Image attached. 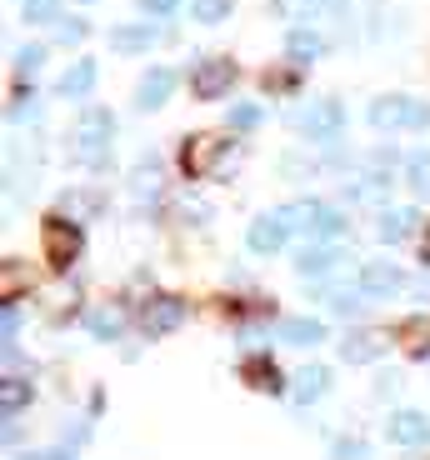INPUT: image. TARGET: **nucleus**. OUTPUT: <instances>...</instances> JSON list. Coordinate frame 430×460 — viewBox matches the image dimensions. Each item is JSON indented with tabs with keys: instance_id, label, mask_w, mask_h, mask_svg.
Returning a JSON list of instances; mask_svg holds the SVG:
<instances>
[{
	"instance_id": "nucleus-36",
	"label": "nucleus",
	"mask_w": 430,
	"mask_h": 460,
	"mask_svg": "<svg viewBox=\"0 0 430 460\" xmlns=\"http://www.w3.org/2000/svg\"><path fill=\"white\" fill-rule=\"evenodd\" d=\"M426 265H430V235H426Z\"/></svg>"
},
{
	"instance_id": "nucleus-2",
	"label": "nucleus",
	"mask_w": 430,
	"mask_h": 460,
	"mask_svg": "<svg viewBox=\"0 0 430 460\" xmlns=\"http://www.w3.org/2000/svg\"><path fill=\"white\" fill-rule=\"evenodd\" d=\"M371 126L381 130H430V105L410 95H385L371 105Z\"/></svg>"
},
{
	"instance_id": "nucleus-14",
	"label": "nucleus",
	"mask_w": 430,
	"mask_h": 460,
	"mask_svg": "<svg viewBox=\"0 0 430 460\" xmlns=\"http://www.w3.org/2000/svg\"><path fill=\"white\" fill-rule=\"evenodd\" d=\"M276 335L285 345H320V341H326V325L315 321V315H295V321H280Z\"/></svg>"
},
{
	"instance_id": "nucleus-6",
	"label": "nucleus",
	"mask_w": 430,
	"mask_h": 460,
	"mask_svg": "<svg viewBox=\"0 0 430 460\" xmlns=\"http://www.w3.org/2000/svg\"><path fill=\"white\" fill-rule=\"evenodd\" d=\"M285 220H291V230H311V235H340L346 230V220L330 206H320V200H295V206H285Z\"/></svg>"
},
{
	"instance_id": "nucleus-24",
	"label": "nucleus",
	"mask_w": 430,
	"mask_h": 460,
	"mask_svg": "<svg viewBox=\"0 0 430 460\" xmlns=\"http://www.w3.org/2000/svg\"><path fill=\"white\" fill-rule=\"evenodd\" d=\"M25 280H31V276H25L21 265L5 261V265H0V300H5V305H15V296L25 290Z\"/></svg>"
},
{
	"instance_id": "nucleus-31",
	"label": "nucleus",
	"mask_w": 430,
	"mask_h": 460,
	"mask_svg": "<svg viewBox=\"0 0 430 460\" xmlns=\"http://www.w3.org/2000/svg\"><path fill=\"white\" fill-rule=\"evenodd\" d=\"M336 460H371V450H365L361 440H340V446H336Z\"/></svg>"
},
{
	"instance_id": "nucleus-17",
	"label": "nucleus",
	"mask_w": 430,
	"mask_h": 460,
	"mask_svg": "<svg viewBox=\"0 0 430 460\" xmlns=\"http://www.w3.org/2000/svg\"><path fill=\"white\" fill-rule=\"evenodd\" d=\"M385 350V335H375V331H361V335H350L346 345H340V356L350 360V366H365V360H375Z\"/></svg>"
},
{
	"instance_id": "nucleus-23",
	"label": "nucleus",
	"mask_w": 430,
	"mask_h": 460,
	"mask_svg": "<svg viewBox=\"0 0 430 460\" xmlns=\"http://www.w3.org/2000/svg\"><path fill=\"white\" fill-rule=\"evenodd\" d=\"M406 175H410V190H416V196H430V150H416V155H410Z\"/></svg>"
},
{
	"instance_id": "nucleus-27",
	"label": "nucleus",
	"mask_w": 430,
	"mask_h": 460,
	"mask_svg": "<svg viewBox=\"0 0 430 460\" xmlns=\"http://www.w3.org/2000/svg\"><path fill=\"white\" fill-rule=\"evenodd\" d=\"M190 15L206 25H221L225 15H231V0H190Z\"/></svg>"
},
{
	"instance_id": "nucleus-16",
	"label": "nucleus",
	"mask_w": 430,
	"mask_h": 460,
	"mask_svg": "<svg viewBox=\"0 0 430 460\" xmlns=\"http://www.w3.org/2000/svg\"><path fill=\"white\" fill-rule=\"evenodd\" d=\"M91 85H95V60H75V66L60 75L56 91L66 95V101H81V95H91Z\"/></svg>"
},
{
	"instance_id": "nucleus-8",
	"label": "nucleus",
	"mask_w": 430,
	"mask_h": 460,
	"mask_svg": "<svg viewBox=\"0 0 430 460\" xmlns=\"http://www.w3.org/2000/svg\"><path fill=\"white\" fill-rule=\"evenodd\" d=\"M285 235H291V220H285V210H276V216L250 220V230H245V245H250L256 255H276L280 245H285Z\"/></svg>"
},
{
	"instance_id": "nucleus-7",
	"label": "nucleus",
	"mask_w": 430,
	"mask_h": 460,
	"mask_svg": "<svg viewBox=\"0 0 430 460\" xmlns=\"http://www.w3.org/2000/svg\"><path fill=\"white\" fill-rule=\"evenodd\" d=\"M295 126H301L305 136H315V140H336L340 126H346V111H340V101H315L311 111L295 115Z\"/></svg>"
},
{
	"instance_id": "nucleus-4",
	"label": "nucleus",
	"mask_w": 430,
	"mask_h": 460,
	"mask_svg": "<svg viewBox=\"0 0 430 460\" xmlns=\"http://www.w3.org/2000/svg\"><path fill=\"white\" fill-rule=\"evenodd\" d=\"M231 85H235V60H225V56L196 60V70H190V91H196V101H221Z\"/></svg>"
},
{
	"instance_id": "nucleus-5",
	"label": "nucleus",
	"mask_w": 430,
	"mask_h": 460,
	"mask_svg": "<svg viewBox=\"0 0 430 460\" xmlns=\"http://www.w3.org/2000/svg\"><path fill=\"white\" fill-rule=\"evenodd\" d=\"M40 241H46V261L56 265V270H66V265L81 255V230H75V220L50 216L46 226H40Z\"/></svg>"
},
{
	"instance_id": "nucleus-10",
	"label": "nucleus",
	"mask_w": 430,
	"mask_h": 460,
	"mask_svg": "<svg viewBox=\"0 0 430 460\" xmlns=\"http://www.w3.org/2000/svg\"><path fill=\"white\" fill-rule=\"evenodd\" d=\"M186 321V305L175 296H151L145 300V311H140V325L151 335H165V331H175V325Z\"/></svg>"
},
{
	"instance_id": "nucleus-25",
	"label": "nucleus",
	"mask_w": 430,
	"mask_h": 460,
	"mask_svg": "<svg viewBox=\"0 0 430 460\" xmlns=\"http://www.w3.org/2000/svg\"><path fill=\"white\" fill-rule=\"evenodd\" d=\"M245 376L256 380L260 391H285V380H280V370H276V366H270V360H266V356H256V360H250V366H245Z\"/></svg>"
},
{
	"instance_id": "nucleus-12",
	"label": "nucleus",
	"mask_w": 430,
	"mask_h": 460,
	"mask_svg": "<svg viewBox=\"0 0 430 460\" xmlns=\"http://www.w3.org/2000/svg\"><path fill=\"white\" fill-rule=\"evenodd\" d=\"M391 440H396V446H426V440H430V420L420 411H396V415H391Z\"/></svg>"
},
{
	"instance_id": "nucleus-1",
	"label": "nucleus",
	"mask_w": 430,
	"mask_h": 460,
	"mask_svg": "<svg viewBox=\"0 0 430 460\" xmlns=\"http://www.w3.org/2000/svg\"><path fill=\"white\" fill-rule=\"evenodd\" d=\"M116 140V115L105 111V105H91L81 115V126H75V155L85 165H105V146Z\"/></svg>"
},
{
	"instance_id": "nucleus-22",
	"label": "nucleus",
	"mask_w": 430,
	"mask_h": 460,
	"mask_svg": "<svg viewBox=\"0 0 430 460\" xmlns=\"http://www.w3.org/2000/svg\"><path fill=\"white\" fill-rule=\"evenodd\" d=\"M25 401H31V385H25L21 376H5V380H0V411H5V415H15Z\"/></svg>"
},
{
	"instance_id": "nucleus-9",
	"label": "nucleus",
	"mask_w": 430,
	"mask_h": 460,
	"mask_svg": "<svg viewBox=\"0 0 430 460\" xmlns=\"http://www.w3.org/2000/svg\"><path fill=\"white\" fill-rule=\"evenodd\" d=\"M400 286H406V276H400L391 261H371V265L355 270V290H361V296H396Z\"/></svg>"
},
{
	"instance_id": "nucleus-28",
	"label": "nucleus",
	"mask_w": 430,
	"mask_h": 460,
	"mask_svg": "<svg viewBox=\"0 0 430 460\" xmlns=\"http://www.w3.org/2000/svg\"><path fill=\"white\" fill-rule=\"evenodd\" d=\"M40 60H46V46H21L15 50V70H21V75H35Z\"/></svg>"
},
{
	"instance_id": "nucleus-35",
	"label": "nucleus",
	"mask_w": 430,
	"mask_h": 460,
	"mask_svg": "<svg viewBox=\"0 0 430 460\" xmlns=\"http://www.w3.org/2000/svg\"><path fill=\"white\" fill-rule=\"evenodd\" d=\"M31 460H70V456H60V450H50V456H31Z\"/></svg>"
},
{
	"instance_id": "nucleus-11",
	"label": "nucleus",
	"mask_w": 430,
	"mask_h": 460,
	"mask_svg": "<svg viewBox=\"0 0 430 460\" xmlns=\"http://www.w3.org/2000/svg\"><path fill=\"white\" fill-rule=\"evenodd\" d=\"M340 261H346V255H340L336 245H305V251H301V261H295V270H301L305 280H326Z\"/></svg>"
},
{
	"instance_id": "nucleus-30",
	"label": "nucleus",
	"mask_w": 430,
	"mask_h": 460,
	"mask_svg": "<svg viewBox=\"0 0 430 460\" xmlns=\"http://www.w3.org/2000/svg\"><path fill=\"white\" fill-rule=\"evenodd\" d=\"M231 126H235V130H256V126H260V111H256V105H235V111H231Z\"/></svg>"
},
{
	"instance_id": "nucleus-29",
	"label": "nucleus",
	"mask_w": 430,
	"mask_h": 460,
	"mask_svg": "<svg viewBox=\"0 0 430 460\" xmlns=\"http://www.w3.org/2000/svg\"><path fill=\"white\" fill-rule=\"evenodd\" d=\"M25 15H31V21H56L60 0H25Z\"/></svg>"
},
{
	"instance_id": "nucleus-21",
	"label": "nucleus",
	"mask_w": 430,
	"mask_h": 460,
	"mask_svg": "<svg viewBox=\"0 0 430 460\" xmlns=\"http://www.w3.org/2000/svg\"><path fill=\"white\" fill-rule=\"evenodd\" d=\"M416 230V210H385L381 216V241H406Z\"/></svg>"
},
{
	"instance_id": "nucleus-20",
	"label": "nucleus",
	"mask_w": 430,
	"mask_h": 460,
	"mask_svg": "<svg viewBox=\"0 0 430 460\" xmlns=\"http://www.w3.org/2000/svg\"><path fill=\"white\" fill-rule=\"evenodd\" d=\"M85 325H91V335H95V341H116V335H120V325H126V321H120V311H116V305H101V311H91V315H85Z\"/></svg>"
},
{
	"instance_id": "nucleus-13",
	"label": "nucleus",
	"mask_w": 430,
	"mask_h": 460,
	"mask_svg": "<svg viewBox=\"0 0 430 460\" xmlns=\"http://www.w3.org/2000/svg\"><path fill=\"white\" fill-rule=\"evenodd\" d=\"M175 91V70H151L145 81H140V91H136V105L140 111H155V105H165V95Z\"/></svg>"
},
{
	"instance_id": "nucleus-34",
	"label": "nucleus",
	"mask_w": 430,
	"mask_h": 460,
	"mask_svg": "<svg viewBox=\"0 0 430 460\" xmlns=\"http://www.w3.org/2000/svg\"><path fill=\"white\" fill-rule=\"evenodd\" d=\"M140 5H145L151 15H171L175 11V0H140Z\"/></svg>"
},
{
	"instance_id": "nucleus-26",
	"label": "nucleus",
	"mask_w": 430,
	"mask_h": 460,
	"mask_svg": "<svg viewBox=\"0 0 430 460\" xmlns=\"http://www.w3.org/2000/svg\"><path fill=\"white\" fill-rule=\"evenodd\" d=\"M400 335H406L410 356H430V321H406V325H400Z\"/></svg>"
},
{
	"instance_id": "nucleus-3",
	"label": "nucleus",
	"mask_w": 430,
	"mask_h": 460,
	"mask_svg": "<svg viewBox=\"0 0 430 460\" xmlns=\"http://www.w3.org/2000/svg\"><path fill=\"white\" fill-rule=\"evenodd\" d=\"M225 150H231V140H225V136H190L186 146H180V171H186L190 181H206V175L221 165Z\"/></svg>"
},
{
	"instance_id": "nucleus-33",
	"label": "nucleus",
	"mask_w": 430,
	"mask_h": 460,
	"mask_svg": "<svg viewBox=\"0 0 430 460\" xmlns=\"http://www.w3.org/2000/svg\"><path fill=\"white\" fill-rule=\"evenodd\" d=\"M81 35H85V21H66V25H60V40H81Z\"/></svg>"
},
{
	"instance_id": "nucleus-18",
	"label": "nucleus",
	"mask_w": 430,
	"mask_h": 460,
	"mask_svg": "<svg viewBox=\"0 0 430 460\" xmlns=\"http://www.w3.org/2000/svg\"><path fill=\"white\" fill-rule=\"evenodd\" d=\"M326 385H330V376L320 366H311V370H301V376H295V401L301 405H311V401H320V395H326Z\"/></svg>"
},
{
	"instance_id": "nucleus-32",
	"label": "nucleus",
	"mask_w": 430,
	"mask_h": 460,
	"mask_svg": "<svg viewBox=\"0 0 430 460\" xmlns=\"http://www.w3.org/2000/svg\"><path fill=\"white\" fill-rule=\"evenodd\" d=\"M15 331H21V311H15V305H5V345L15 341Z\"/></svg>"
},
{
	"instance_id": "nucleus-15",
	"label": "nucleus",
	"mask_w": 430,
	"mask_h": 460,
	"mask_svg": "<svg viewBox=\"0 0 430 460\" xmlns=\"http://www.w3.org/2000/svg\"><path fill=\"white\" fill-rule=\"evenodd\" d=\"M110 46L120 50V56H140V50L155 46V21L145 25H120V31H110Z\"/></svg>"
},
{
	"instance_id": "nucleus-19",
	"label": "nucleus",
	"mask_w": 430,
	"mask_h": 460,
	"mask_svg": "<svg viewBox=\"0 0 430 460\" xmlns=\"http://www.w3.org/2000/svg\"><path fill=\"white\" fill-rule=\"evenodd\" d=\"M285 50H291V60H295V66H311V60L320 56V35H315V31H305V25H301V31H291Z\"/></svg>"
}]
</instances>
